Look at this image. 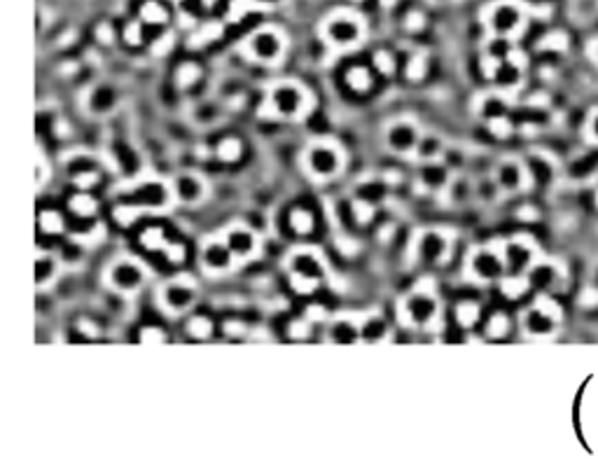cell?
I'll list each match as a JSON object with an SVG mask.
<instances>
[{"label":"cell","mask_w":598,"mask_h":472,"mask_svg":"<svg viewBox=\"0 0 598 472\" xmlns=\"http://www.w3.org/2000/svg\"><path fill=\"white\" fill-rule=\"evenodd\" d=\"M311 106H314V98H311L304 84L294 80H281L272 84V89L267 91L264 115L274 117V120H301L309 115Z\"/></svg>","instance_id":"6da1fadb"},{"label":"cell","mask_w":598,"mask_h":472,"mask_svg":"<svg viewBox=\"0 0 598 472\" xmlns=\"http://www.w3.org/2000/svg\"><path fill=\"white\" fill-rule=\"evenodd\" d=\"M301 166L309 178H314L316 183H327L336 178L344 166H346V155L339 143H334L330 138H320L309 143L301 153Z\"/></svg>","instance_id":"7a4b0ae2"},{"label":"cell","mask_w":598,"mask_h":472,"mask_svg":"<svg viewBox=\"0 0 598 472\" xmlns=\"http://www.w3.org/2000/svg\"><path fill=\"white\" fill-rule=\"evenodd\" d=\"M365 21L362 16L351 10H336L320 24V36L336 52H346V49L358 47L365 40Z\"/></svg>","instance_id":"3957f363"},{"label":"cell","mask_w":598,"mask_h":472,"mask_svg":"<svg viewBox=\"0 0 598 472\" xmlns=\"http://www.w3.org/2000/svg\"><path fill=\"white\" fill-rule=\"evenodd\" d=\"M440 316V299L433 288L418 285L400 302V320L414 330H426Z\"/></svg>","instance_id":"277c9868"},{"label":"cell","mask_w":598,"mask_h":472,"mask_svg":"<svg viewBox=\"0 0 598 472\" xmlns=\"http://www.w3.org/2000/svg\"><path fill=\"white\" fill-rule=\"evenodd\" d=\"M285 49H288V38L274 26L257 29L243 42V52L248 54V58L262 66H276L285 56Z\"/></svg>","instance_id":"5b68a950"},{"label":"cell","mask_w":598,"mask_h":472,"mask_svg":"<svg viewBox=\"0 0 598 472\" xmlns=\"http://www.w3.org/2000/svg\"><path fill=\"white\" fill-rule=\"evenodd\" d=\"M148 281V269L136 257H117L105 269L108 288L120 294L138 292Z\"/></svg>","instance_id":"8992f818"},{"label":"cell","mask_w":598,"mask_h":472,"mask_svg":"<svg viewBox=\"0 0 598 472\" xmlns=\"http://www.w3.org/2000/svg\"><path fill=\"white\" fill-rule=\"evenodd\" d=\"M421 138H423V131L414 117H395L383 126V145L393 155H414Z\"/></svg>","instance_id":"52a82bcc"},{"label":"cell","mask_w":598,"mask_h":472,"mask_svg":"<svg viewBox=\"0 0 598 472\" xmlns=\"http://www.w3.org/2000/svg\"><path fill=\"white\" fill-rule=\"evenodd\" d=\"M168 204H173V192H171V183H162L157 178H148L140 180L136 185H131V190L124 195V204L131 210L138 208H150V210H162Z\"/></svg>","instance_id":"ba28073f"},{"label":"cell","mask_w":598,"mask_h":472,"mask_svg":"<svg viewBox=\"0 0 598 472\" xmlns=\"http://www.w3.org/2000/svg\"><path fill=\"white\" fill-rule=\"evenodd\" d=\"M505 272H507V262H505L502 248H495V246L475 248L473 255L468 260V274L473 276L477 283L500 281Z\"/></svg>","instance_id":"9c48e42d"},{"label":"cell","mask_w":598,"mask_h":472,"mask_svg":"<svg viewBox=\"0 0 598 472\" xmlns=\"http://www.w3.org/2000/svg\"><path fill=\"white\" fill-rule=\"evenodd\" d=\"M197 302V285L192 278H173L162 285L159 290V304L171 316H182L195 307Z\"/></svg>","instance_id":"30bf717a"},{"label":"cell","mask_w":598,"mask_h":472,"mask_svg":"<svg viewBox=\"0 0 598 472\" xmlns=\"http://www.w3.org/2000/svg\"><path fill=\"white\" fill-rule=\"evenodd\" d=\"M486 26L491 29L493 36H500V38H512L517 36L524 26V10L512 3V0H500V3H493L491 7L486 10Z\"/></svg>","instance_id":"8fae6325"},{"label":"cell","mask_w":598,"mask_h":472,"mask_svg":"<svg viewBox=\"0 0 598 472\" xmlns=\"http://www.w3.org/2000/svg\"><path fill=\"white\" fill-rule=\"evenodd\" d=\"M451 255V234L444 230H423L414 241V257L426 265H444Z\"/></svg>","instance_id":"7c38bea8"},{"label":"cell","mask_w":598,"mask_h":472,"mask_svg":"<svg viewBox=\"0 0 598 472\" xmlns=\"http://www.w3.org/2000/svg\"><path fill=\"white\" fill-rule=\"evenodd\" d=\"M199 262L208 274H227L232 272L239 260L232 252V248L227 246L222 236H210V239H204V243H201Z\"/></svg>","instance_id":"4fadbf2b"},{"label":"cell","mask_w":598,"mask_h":472,"mask_svg":"<svg viewBox=\"0 0 598 472\" xmlns=\"http://www.w3.org/2000/svg\"><path fill=\"white\" fill-rule=\"evenodd\" d=\"M285 267H288L290 276L294 278H309V281L323 283V278L327 274V265L323 255L314 248H297L292 250L288 260H285Z\"/></svg>","instance_id":"5bb4252c"},{"label":"cell","mask_w":598,"mask_h":472,"mask_svg":"<svg viewBox=\"0 0 598 472\" xmlns=\"http://www.w3.org/2000/svg\"><path fill=\"white\" fill-rule=\"evenodd\" d=\"M171 192H173V201L182 206H199L204 204L208 197V183L201 178L199 173L185 171L178 173L171 180Z\"/></svg>","instance_id":"9a60e30c"},{"label":"cell","mask_w":598,"mask_h":472,"mask_svg":"<svg viewBox=\"0 0 598 472\" xmlns=\"http://www.w3.org/2000/svg\"><path fill=\"white\" fill-rule=\"evenodd\" d=\"M220 236L227 241V246L232 248V252L237 255V260H241V262H246V260H252L257 255L259 239H257L255 230H250L248 225L234 222V225L227 227Z\"/></svg>","instance_id":"2e32d148"},{"label":"cell","mask_w":598,"mask_h":472,"mask_svg":"<svg viewBox=\"0 0 598 472\" xmlns=\"http://www.w3.org/2000/svg\"><path fill=\"white\" fill-rule=\"evenodd\" d=\"M120 106V94L110 84H94L87 94H84V111L94 117H105L117 111Z\"/></svg>","instance_id":"e0dca14e"},{"label":"cell","mask_w":598,"mask_h":472,"mask_svg":"<svg viewBox=\"0 0 598 472\" xmlns=\"http://www.w3.org/2000/svg\"><path fill=\"white\" fill-rule=\"evenodd\" d=\"M557 323H559V316L557 314H552V309L547 307V304H535V307H530L524 318H521V325H524V330L526 334L530 337H550L554 334V330H557Z\"/></svg>","instance_id":"ac0fdd59"},{"label":"cell","mask_w":598,"mask_h":472,"mask_svg":"<svg viewBox=\"0 0 598 472\" xmlns=\"http://www.w3.org/2000/svg\"><path fill=\"white\" fill-rule=\"evenodd\" d=\"M528 168L517 162V159H502L495 166V185L505 192H517L524 190V185L528 183Z\"/></svg>","instance_id":"d6986e66"},{"label":"cell","mask_w":598,"mask_h":472,"mask_svg":"<svg viewBox=\"0 0 598 472\" xmlns=\"http://www.w3.org/2000/svg\"><path fill=\"white\" fill-rule=\"evenodd\" d=\"M505 252V262H507V269L512 274H521L535 265V248L533 243H528L524 239L510 241L502 246Z\"/></svg>","instance_id":"ffe728a7"},{"label":"cell","mask_w":598,"mask_h":472,"mask_svg":"<svg viewBox=\"0 0 598 472\" xmlns=\"http://www.w3.org/2000/svg\"><path fill=\"white\" fill-rule=\"evenodd\" d=\"M327 342L330 344H358L360 342V320L349 316L334 318L327 327Z\"/></svg>","instance_id":"44dd1931"},{"label":"cell","mask_w":598,"mask_h":472,"mask_svg":"<svg viewBox=\"0 0 598 472\" xmlns=\"http://www.w3.org/2000/svg\"><path fill=\"white\" fill-rule=\"evenodd\" d=\"M391 327L388 320L378 314H369L360 320V342L362 344H383L388 339Z\"/></svg>","instance_id":"7402d4cb"},{"label":"cell","mask_w":598,"mask_h":472,"mask_svg":"<svg viewBox=\"0 0 598 472\" xmlns=\"http://www.w3.org/2000/svg\"><path fill=\"white\" fill-rule=\"evenodd\" d=\"M418 183L423 185L426 190L444 192L446 188H449V183H451L449 168L437 162V159H435V162H426V166L421 168V173H418Z\"/></svg>","instance_id":"603a6c76"},{"label":"cell","mask_w":598,"mask_h":472,"mask_svg":"<svg viewBox=\"0 0 598 472\" xmlns=\"http://www.w3.org/2000/svg\"><path fill=\"white\" fill-rule=\"evenodd\" d=\"M61 274V260L54 252H38L36 255V285L49 288Z\"/></svg>","instance_id":"cb8c5ba5"},{"label":"cell","mask_w":598,"mask_h":472,"mask_svg":"<svg viewBox=\"0 0 598 472\" xmlns=\"http://www.w3.org/2000/svg\"><path fill=\"white\" fill-rule=\"evenodd\" d=\"M444 155V140L440 136H435V133H423V138H421L418 148L414 157L418 162H435V159H440Z\"/></svg>","instance_id":"d4e9b609"},{"label":"cell","mask_w":598,"mask_h":472,"mask_svg":"<svg viewBox=\"0 0 598 472\" xmlns=\"http://www.w3.org/2000/svg\"><path fill=\"white\" fill-rule=\"evenodd\" d=\"M346 84L351 91H356V94H367L374 84L372 71L365 68V66H351L346 71Z\"/></svg>","instance_id":"484cf974"},{"label":"cell","mask_w":598,"mask_h":472,"mask_svg":"<svg viewBox=\"0 0 598 472\" xmlns=\"http://www.w3.org/2000/svg\"><path fill=\"white\" fill-rule=\"evenodd\" d=\"M477 113L486 117L488 122H493V120H498V117H505V113H507V103H505V98L500 94H486L479 98Z\"/></svg>","instance_id":"4316f807"},{"label":"cell","mask_w":598,"mask_h":472,"mask_svg":"<svg viewBox=\"0 0 598 472\" xmlns=\"http://www.w3.org/2000/svg\"><path fill=\"white\" fill-rule=\"evenodd\" d=\"M140 21L150 24V26H164L168 21V10L162 0H148L145 5L140 7Z\"/></svg>","instance_id":"83f0119b"},{"label":"cell","mask_w":598,"mask_h":472,"mask_svg":"<svg viewBox=\"0 0 598 472\" xmlns=\"http://www.w3.org/2000/svg\"><path fill=\"white\" fill-rule=\"evenodd\" d=\"M386 192H388V185L381 183V180H365V183H360L358 185V190H356V199L360 201H367V204H378L383 197H386Z\"/></svg>","instance_id":"f1b7e54d"},{"label":"cell","mask_w":598,"mask_h":472,"mask_svg":"<svg viewBox=\"0 0 598 472\" xmlns=\"http://www.w3.org/2000/svg\"><path fill=\"white\" fill-rule=\"evenodd\" d=\"M314 225H316L314 213H311L309 208L297 206V208L290 210V227L297 236H309L311 232H314Z\"/></svg>","instance_id":"f546056e"},{"label":"cell","mask_w":598,"mask_h":472,"mask_svg":"<svg viewBox=\"0 0 598 472\" xmlns=\"http://www.w3.org/2000/svg\"><path fill=\"white\" fill-rule=\"evenodd\" d=\"M217 157H220L222 162H227V164L239 162V159L243 157V143L237 136L222 138L220 143H217Z\"/></svg>","instance_id":"4dcf8cb0"},{"label":"cell","mask_w":598,"mask_h":472,"mask_svg":"<svg viewBox=\"0 0 598 472\" xmlns=\"http://www.w3.org/2000/svg\"><path fill=\"white\" fill-rule=\"evenodd\" d=\"M68 204H71V210H73V213L78 215V217H91V215L96 213V199L89 197L84 190L78 192V195H75V197L68 201Z\"/></svg>","instance_id":"1f68e13d"},{"label":"cell","mask_w":598,"mask_h":472,"mask_svg":"<svg viewBox=\"0 0 598 472\" xmlns=\"http://www.w3.org/2000/svg\"><path fill=\"white\" fill-rule=\"evenodd\" d=\"M187 332H190V337H195V339H208V337L213 334V323L204 316H195L187 320Z\"/></svg>","instance_id":"d6a6232c"},{"label":"cell","mask_w":598,"mask_h":472,"mask_svg":"<svg viewBox=\"0 0 598 472\" xmlns=\"http://www.w3.org/2000/svg\"><path fill=\"white\" fill-rule=\"evenodd\" d=\"M477 318H479V304H475V302H460L458 309H456V320H458V325L463 327H473L477 323Z\"/></svg>","instance_id":"836d02e7"},{"label":"cell","mask_w":598,"mask_h":472,"mask_svg":"<svg viewBox=\"0 0 598 472\" xmlns=\"http://www.w3.org/2000/svg\"><path fill=\"white\" fill-rule=\"evenodd\" d=\"M199 75H201V71L197 63H182L180 68L175 71V82H178L180 89H187L199 80Z\"/></svg>","instance_id":"e575fe53"},{"label":"cell","mask_w":598,"mask_h":472,"mask_svg":"<svg viewBox=\"0 0 598 472\" xmlns=\"http://www.w3.org/2000/svg\"><path fill=\"white\" fill-rule=\"evenodd\" d=\"M40 230L45 234H58L63 230V217L56 213V210H42L40 213Z\"/></svg>","instance_id":"d590c367"},{"label":"cell","mask_w":598,"mask_h":472,"mask_svg":"<svg viewBox=\"0 0 598 472\" xmlns=\"http://www.w3.org/2000/svg\"><path fill=\"white\" fill-rule=\"evenodd\" d=\"M446 197H449L451 204H460V201H465L470 197V183H465L463 178H456L449 183V188L444 190Z\"/></svg>","instance_id":"8d00e7d4"},{"label":"cell","mask_w":598,"mask_h":472,"mask_svg":"<svg viewBox=\"0 0 598 472\" xmlns=\"http://www.w3.org/2000/svg\"><path fill=\"white\" fill-rule=\"evenodd\" d=\"M124 40H126V45H131V47L143 45V42H145V24H143V21L126 24V29H124Z\"/></svg>","instance_id":"74e56055"},{"label":"cell","mask_w":598,"mask_h":472,"mask_svg":"<svg viewBox=\"0 0 598 472\" xmlns=\"http://www.w3.org/2000/svg\"><path fill=\"white\" fill-rule=\"evenodd\" d=\"M178 10L187 19H199L206 12V0H178Z\"/></svg>","instance_id":"f35d334b"},{"label":"cell","mask_w":598,"mask_h":472,"mask_svg":"<svg viewBox=\"0 0 598 472\" xmlns=\"http://www.w3.org/2000/svg\"><path fill=\"white\" fill-rule=\"evenodd\" d=\"M374 71L381 73V75H393L395 73V56L391 52H376Z\"/></svg>","instance_id":"ab89813d"},{"label":"cell","mask_w":598,"mask_h":472,"mask_svg":"<svg viewBox=\"0 0 598 472\" xmlns=\"http://www.w3.org/2000/svg\"><path fill=\"white\" fill-rule=\"evenodd\" d=\"M143 243H145V248H153V250H157V248H162L164 246V232L159 230V227H153V230H145L143 232Z\"/></svg>","instance_id":"60d3db41"},{"label":"cell","mask_w":598,"mask_h":472,"mask_svg":"<svg viewBox=\"0 0 598 472\" xmlns=\"http://www.w3.org/2000/svg\"><path fill=\"white\" fill-rule=\"evenodd\" d=\"M486 332L491 337H502L507 332V316H502V314L491 316V320H488V325H486Z\"/></svg>","instance_id":"b9f144b4"},{"label":"cell","mask_w":598,"mask_h":472,"mask_svg":"<svg viewBox=\"0 0 598 472\" xmlns=\"http://www.w3.org/2000/svg\"><path fill=\"white\" fill-rule=\"evenodd\" d=\"M311 332V320L309 318H299L290 323V337L292 339H306Z\"/></svg>","instance_id":"7bdbcfd3"},{"label":"cell","mask_w":598,"mask_h":472,"mask_svg":"<svg viewBox=\"0 0 598 472\" xmlns=\"http://www.w3.org/2000/svg\"><path fill=\"white\" fill-rule=\"evenodd\" d=\"M426 73V58L423 56H411L407 66V78L409 80H421Z\"/></svg>","instance_id":"ee69618b"},{"label":"cell","mask_w":598,"mask_h":472,"mask_svg":"<svg viewBox=\"0 0 598 472\" xmlns=\"http://www.w3.org/2000/svg\"><path fill=\"white\" fill-rule=\"evenodd\" d=\"M47 178H49V164H47L45 155L38 153L36 155V185L38 188H42V185L47 183Z\"/></svg>","instance_id":"f6af8a7d"},{"label":"cell","mask_w":598,"mask_h":472,"mask_svg":"<svg viewBox=\"0 0 598 472\" xmlns=\"http://www.w3.org/2000/svg\"><path fill=\"white\" fill-rule=\"evenodd\" d=\"M143 342H164V332H159V330H143Z\"/></svg>","instance_id":"bcb514c9"},{"label":"cell","mask_w":598,"mask_h":472,"mask_svg":"<svg viewBox=\"0 0 598 472\" xmlns=\"http://www.w3.org/2000/svg\"><path fill=\"white\" fill-rule=\"evenodd\" d=\"M589 136L598 143V111L592 115V120H589Z\"/></svg>","instance_id":"7dc6e473"},{"label":"cell","mask_w":598,"mask_h":472,"mask_svg":"<svg viewBox=\"0 0 598 472\" xmlns=\"http://www.w3.org/2000/svg\"><path fill=\"white\" fill-rule=\"evenodd\" d=\"M358 3H360V0H358Z\"/></svg>","instance_id":"c3c4849f"}]
</instances>
